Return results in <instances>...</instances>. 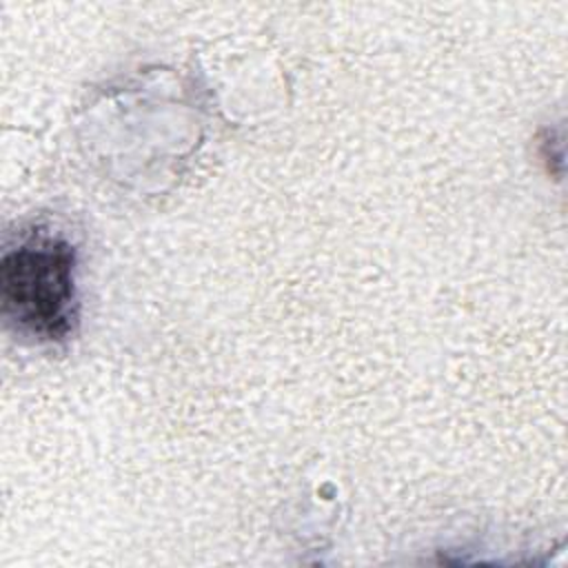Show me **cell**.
Here are the masks:
<instances>
[{
    "mask_svg": "<svg viewBox=\"0 0 568 568\" xmlns=\"http://www.w3.org/2000/svg\"><path fill=\"white\" fill-rule=\"evenodd\" d=\"M78 253L60 233L33 226L0 260L2 315L24 335L67 342L78 324Z\"/></svg>",
    "mask_w": 568,
    "mask_h": 568,
    "instance_id": "obj_1",
    "label": "cell"
}]
</instances>
